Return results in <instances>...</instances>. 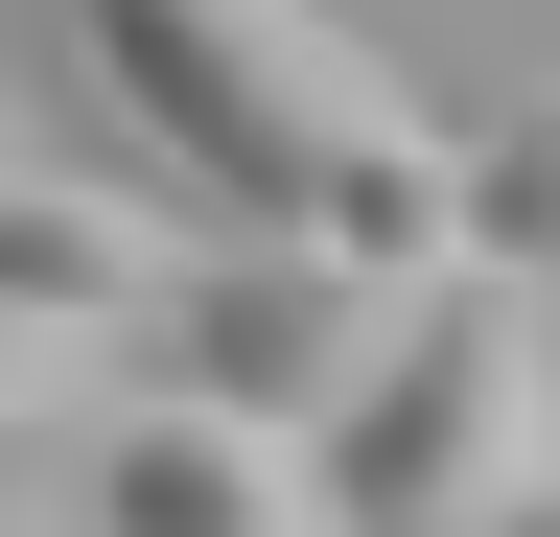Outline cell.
<instances>
[{
	"instance_id": "obj_9",
	"label": "cell",
	"mask_w": 560,
	"mask_h": 537,
	"mask_svg": "<svg viewBox=\"0 0 560 537\" xmlns=\"http://www.w3.org/2000/svg\"><path fill=\"white\" fill-rule=\"evenodd\" d=\"M490 537H560V491H537V514H490Z\"/></svg>"
},
{
	"instance_id": "obj_6",
	"label": "cell",
	"mask_w": 560,
	"mask_h": 537,
	"mask_svg": "<svg viewBox=\"0 0 560 537\" xmlns=\"http://www.w3.org/2000/svg\"><path fill=\"white\" fill-rule=\"evenodd\" d=\"M467 257H490L514 304H560V71H537V94L467 141Z\"/></svg>"
},
{
	"instance_id": "obj_7",
	"label": "cell",
	"mask_w": 560,
	"mask_h": 537,
	"mask_svg": "<svg viewBox=\"0 0 560 537\" xmlns=\"http://www.w3.org/2000/svg\"><path fill=\"white\" fill-rule=\"evenodd\" d=\"M70 374H117V351H94V327H24V304H0V444H24Z\"/></svg>"
},
{
	"instance_id": "obj_5",
	"label": "cell",
	"mask_w": 560,
	"mask_h": 537,
	"mask_svg": "<svg viewBox=\"0 0 560 537\" xmlns=\"http://www.w3.org/2000/svg\"><path fill=\"white\" fill-rule=\"evenodd\" d=\"M164 281H187V234L94 211V187H0V304H24V327H94V351H117Z\"/></svg>"
},
{
	"instance_id": "obj_8",
	"label": "cell",
	"mask_w": 560,
	"mask_h": 537,
	"mask_svg": "<svg viewBox=\"0 0 560 537\" xmlns=\"http://www.w3.org/2000/svg\"><path fill=\"white\" fill-rule=\"evenodd\" d=\"M0 537H94V514H70V491H24V444H0Z\"/></svg>"
},
{
	"instance_id": "obj_2",
	"label": "cell",
	"mask_w": 560,
	"mask_h": 537,
	"mask_svg": "<svg viewBox=\"0 0 560 537\" xmlns=\"http://www.w3.org/2000/svg\"><path fill=\"white\" fill-rule=\"evenodd\" d=\"M560 491V304H514L467 257V281L397 304L374 397L327 421V537H490Z\"/></svg>"
},
{
	"instance_id": "obj_4",
	"label": "cell",
	"mask_w": 560,
	"mask_h": 537,
	"mask_svg": "<svg viewBox=\"0 0 560 537\" xmlns=\"http://www.w3.org/2000/svg\"><path fill=\"white\" fill-rule=\"evenodd\" d=\"M94 537H327V467L257 444V421H187V397H140V421L94 444V491H70Z\"/></svg>"
},
{
	"instance_id": "obj_3",
	"label": "cell",
	"mask_w": 560,
	"mask_h": 537,
	"mask_svg": "<svg viewBox=\"0 0 560 537\" xmlns=\"http://www.w3.org/2000/svg\"><path fill=\"white\" fill-rule=\"evenodd\" d=\"M374 351H397V304H374V281H327L304 234H187V281L117 327V374H140V397L257 421V444H304V467H327L350 397H374Z\"/></svg>"
},
{
	"instance_id": "obj_1",
	"label": "cell",
	"mask_w": 560,
	"mask_h": 537,
	"mask_svg": "<svg viewBox=\"0 0 560 537\" xmlns=\"http://www.w3.org/2000/svg\"><path fill=\"white\" fill-rule=\"evenodd\" d=\"M70 47H94V94L210 187V234H304L350 187H397V164H444V117H420L350 24H304V0H70Z\"/></svg>"
}]
</instances>
